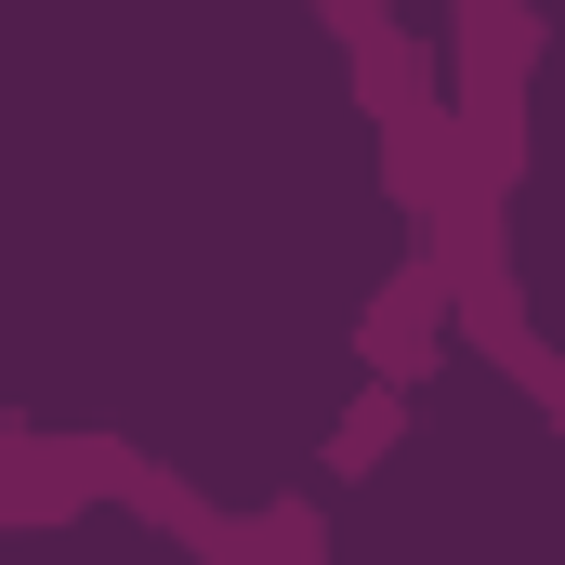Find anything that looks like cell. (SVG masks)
<instances>
[{
	"instance_id": "1",
	"label": "cell",
	"mask_w": 565,
	"mask_h": 565,
	"mask_svg": "<svg viewBox=\"0 0 565 565\" xmlns=\"http://www.w3.org/2000/svg\"><path fill=\"white\" fill-rule=\"evenodd\" d=\"M395 422H408V382H369V395L329 422V473H369V460L395 447Z\"/></svg>"
},
{
	"instance_id": "2",
	"label": "cell",
	"mask_w": 565,
	"mask_h": 565,
	"mask_svg": "<svg viewBox=\"0 0 565 565\" xmlns=\"http://www.w3.org/2000/svg\"><path fill=\"white\" fill-rule=\"evenodd\" d=\"M422 316H434V277H395V302L369 316V355H382V382H422Z\"/></svg>"
}]
</instances>
